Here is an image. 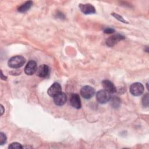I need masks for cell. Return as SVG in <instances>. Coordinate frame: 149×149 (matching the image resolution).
Returning a JSON list of instances; mask_svg holds the SVG:
<instances>
[{
	"mask_svg": "<svg viewBox=\"0 0 149 149\" xmlns=\"http://www.w3.org/2000/svg\"><path fill=\"white\" fill-rule=\"evenodd\" d=\"M111 98V93L105 90H101L98 91L96 94L97 101L100 104H105L106 102L110 101Z\"/></svg>",
	"mask_w": 149,
	"mask_h": 149,
	"instance_id": "2",
	"label": "cell"
},
{
	"mask_svg": "<svg viewBox=\"0 0 149 149\" xmlns=\"http://www.w3.org/2000/svg\"><path fill=\"white\" fill-rule=\"evenodd\" d=\"M102 86L104 90L109 93H114L116 91V88L115 85L111 81L108 80H104L102 81Z\"/></svg>",
	"mask_w": 149,
	"mask_h": 149,
	"instance_id": "11",
	"label": "cell"
},
{
	"mask_svg": "<svg viewBox=\"0 0 149 149\" xmlns=\"http://www.w3.org/2000/svg\"><path fill=\"white\" fill-rule=\"evenodd\" d=\"M67 101V96L66 95L62 93L61 92L58 94H57L56 96L54 97V101L55 104L57 105L61 106L64 105Z\"/></svg>",
	"mask_w": 149,
	"mask_h": 149,
	"instance_id": "10",
	"label": "cell"
},
{
	"mask_svg": "<svg viewBox=\"0 0 149 149\" xmlns=\"http://www.w3.org/2000/svg\"><path fill=\"white\" fill-rule=\"evenodd\" d=\"M70 103L71 105L76 109H80L81 108V100L79 95L77 94H73L70 95Z\"/></svg>",
	"mask_w": 149,
	"mask_h": 149,
	"instance_id": "9",
	"label": "cell"
},
{
	"mask_svg": "<svg viewBox=\"0 0 149 149\" xmlns=\"http://www.w3.org/2000/svg\"><path fill=\"white\" fill-rule=\"evenodd\" d=\"M142 104L144 107H148V94H146L142 98Z\"/></svg>",
	"mask_w": 149,
	"mask_h": 149,
	"instance_id": "17",
	"label": "cell"
},
{
	"mask_svg": "<svg viewBox=\"0 0 149 149\" xmlns=\"http://www.w3.org/2000/svg\"><path fill=\"white\" fill-rule=\"evenodd\" d=\"M33 5V2L31 1H26L25 3H24L23 4H22L21 6H20L18 8L17 10L19 12H22V13H24L27 12L32 6Z\"/></svg>",
	"mask_w": 149,
	"mask_h": 149,
	"instance_id": "13",
	"label": "cell"
},
{
	"mask_svg": "<svg viewBox=\"0 0 149 149\" xmlns=\"http://www.w3.org/2000/svg\"><path fill=\"white\" fill-rule=\"evenodd\" d=\"M1 79H2V80H6V77L5 76H3L2 70L1 71Z\"/></svg>",
	"mask_w": 149,
	"mask_h": 149,
	"instance_id": "20",
	"label": "cell"
},
{
	"mask_svg": "<svg viewBox=\"0 0 149 149\" xmlns=\"http://www.w3.org/2000/svg\"><path fill=\"white\" fill-rule=\"evenodd\" d=\"M143 91L144 86L141 83H134L130 87V92L132 95L134 96H139L141 95Z\"/></svg>",
	"mask_w": 149,
	"mask_h": 149,
	"instance_id": "3",
	"label": "cell"
},
{
	"mask_svg": "<svg viewBox=\"0 0 149 149\" xmlns=\"http://www.w3.org/2000/svg\"><path fill=\"white\" fill-rule=\"evenodd\" d=\"M37 66L36 62L34 61L30 60L24 68V73L27 75H32L37 72Z\"/></svg>",
	"mask_w": 149,
	"mask_h": 149,
	"instance_id": "6",
	"label": "cell"
},
{
	"mask_svg": "<svg viewBox=\"0 0 149 149\" xmlns=\"http://www.w3.org/2000/svg\"><path fill=\"white\" fill-rule=\"evenodd\" d=\"M62 92V88L59 83H53L50 87L48 88L47 93L50 97H54L57 94Z\"/></svg>",
	"mask_w": 149,
	"mask_h": 149,
	"instance_id": "7",
	"label": "cell"
},
{
	"mask_svg": "<svg viewBox=\"0 0 149 149\" xmlns=\"http://www.w3.org/2000/svg\"><path fill=\"white\" fill-rule=\"evenodd\" d=\"M111 15L115 17L116 18L117 20H118L119 21L121 22H123V23H128V22L127 21H126L122 16H121L120 15H119V14H117V13H111Z\"/></svg>",
	"mask_w": 149,
	"mask_h": 149,
	"instance_id": "16",
	"label": "cell"
},
{
	"mask_svg": "<svg viewBox=\"0 0 149 149\" xmlns=\"http://www.w3.org/2000/svg\"><path fill=\"white\" fill-rule=\"evenodd\" d=\"M110 100H111V105L113 108H117L119 107L121 101H120V99L119 98V97L113 96L111 98Z\"/></svg>",
	"mask_w": 149,
	"mask_h": 149,
	"instance_id": "14",
	"label": "cell"
},
{
	"mask_svg": "<svg viewBox=\"0 0 149 149\" xmlns=\"http://www.w3.org/2000/svg\"><path fill=\"white\" fill-rule=\"evenodd\" d=\"M94 88L90 86H85L80 90V94L85 99H90L95 94Z\"/></svg>",
	"mask_w": 149,
	"mask_h": 149,
	"instance_id": "4",
	"label": "cell"
},
{
	"mask_svg": "<svg viewBox=\"0 0 149 149\" xmlns=\"http://www.w3.org/2000/svg\"><path fill=\"white\" fill-rule=\"evenodd\" d=\"M6 136L3 132L0 133V144L3 145L6 142Z\"/></svg>",
	"mask_w": 149,
	"mask_h": 149,
	"instance_id": "18",
	"label": "cell"
},
{
	"mask_svg": "<svg viewBox=\"0 0 149 149\" xmlns=\"http://www.w3.org/2000/svg\"><path fill=\"white\" fill-rule=\"evenodd\" d=\"M115 29L111 27H107L104 30V32L105 34H112L115 32Z\"/></svg>",
	"mask_w": 149,
	"mask_h": 149,
	"instance_id": "19",
	"label": "cell"
},
{
	"mask_svg": "<svg viewBox=\"0 0 149 149\" xmlns=\"http://www.w3.org/2000/svg\"><path fill=\"white\" fill-rule=\"evenodd\" d=\"M79 8L80 10L86 15L94 13L95 12L94 6L90 3H80L79 4Z\"/></svg>",
	"mask_w": 149,
	"mask_h": 149,
	"instance_id": "8",
	"label": "cell"
},
{
	"mask_svg": "<svg viewBox=\"0 0 149 149\" xmlns=\"http://www.w3.org/2000/svg\"><path fill=\"white\" fill-rule=\"evenodd\" d=\"M125 36H123L120 34H115V35H113V36L109 37V38H108L106 40L105 43H106L107 45L111 47L114 46L119 41L125 39Z\"/></svg>",
	"mask_w": 149,
	"mask_h": 149,
	"instance_id": "5",
	"label": "cell"
},
{
	"mask_svg": "<svg viewBox=\"0 0 149 149\" xmlns=\"http://www.w3.org/2000/svg\"><path fill=\"white\" fill-rule=\"evenodd\" d=\"M8 148L10 149H16V148H23V146L19 143L17 142H15V143H12L11 144H9V146H8Z\"/></svg>",
	"mask_w": 149,
	"mask_h": 149,
	"instance_id": "15",
	"label": "cell"
},
{
	"mask_svg": "<svg viewBox=\"0 0 149 149\" xmlns=\"http://www.w3.org/2000/svg\"><path fill=\"white\" fill-rule=\"evenodd\" d=\"M49 73V68L46 65H40L37 70V75L40 77H45Z\"/></svg>",
	"mask_w": 149,
	"mask_h": 149,
	"instance_id": "12",
	"label": "cell"
},
{
	"mask_svg": "<svg viewBox=\"0 0 149 149\" xmlns=\"http://www.w3.org/2000/svg\"><path fill=\"white\" fill-rule=\"evenodd\" d=\"M26 59L20 55H16L12 57L8 61V65L9 67L14 69L22 67L25 63Z\"/></svg>",
	"mask_w": 149,
	"mask_h": 149,
	"instance_id": "1",
	"label": "cell"
},
{
	"mask_svg": "<svg viewBox=\"0 0 149 149\" xmlns=\"http://www.w3.org/2000/svg\"><path fill=\"white\" fill-rule=\"evenodd\" d=\"M4 111H5V110H4V109H3V105H1V115H2V114H3V113L4 112Z\"/></svg>",
	"mask_w": 149,
	"mask_h": 149,
	"instance_id": "21",
	"label": "cell"
}]
</instances>
